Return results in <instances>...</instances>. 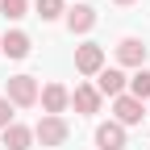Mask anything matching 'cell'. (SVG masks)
Segmentation results:
<instances>
[{
  "label": "cell",
  "instance_id": "obj_15",
  "mask_svg": "<svg viewBox=\"0 0 150 150\" xmlns=\"http://www.w3.org/2000/svg\"><path fill=\"white\" fill-rule=\"evenodd\" d=\"M67 8H63V0H38V17L42 21H59Z\"/></svg>",
  "mask_w": 150,
  "mask_h": 150
},
{
  "label": "cell",
  "instance_id": "obj_6",
  "mask_svg": "<svg viewBox=\"0 0 150 150\" xmlns=\"http://www.w3.org/2000/svg\"><path fill=\"white\" fill-rule=\"evenodd\" d=\"M100 100H104V96L96 92V83H79V88L71 92V104L79 108L83 117H92V112H100Z\"/></svg>",
  "mask_w": 150,
  "mask_h": 150
},
{
  "label": "cell",
  "instance_id": "obj_3",
  "mask_svg": "<svg viewBox=\"0 0 150 150\" xmlns=\"http://www.w3.org/2000/svg\"><path fill=\"white\" fill-rule=\"evenodd\" d=\"M67 134H71V129H67V121H63V117H42V121L33 125V138L42 142V146H63V142H67Z\"/></svg>",
  "mask_w": 150,
  "mask_h": 150
},
{
  "label": "cell",
  "instance_id": "obj_2",
  "mask_svg": "<svg viewBox=\"0 0 150 150\" xmlns=\"http://www.w3.org/2000/svg\"><path fill=\"white\" fill-rule=\"evenodd\" d=\"M75 71L79 75H100L104 71V46H96V42L75 46Z\"/></svg>",
  "mask_w": 150,
  "mask_h": 150
},
{
  "label": "cell",
  "instance_id": "obj_10",
  "mask_svg": "<svg viewBox=\"0 0 150 150\" xmlns=\"http://www.w3.org/2000/svg\"><path fill=\"white\" fill-rule=\"evenodd\" d=\"M92 25H96V8H92V4H75V8H67V29H71V33H88Z\"/></svg>",
  "mask_w": 150,
  "mask_h": 150
},
{
  "label": "cell",
  "instance_id": "obj_12",
  "mask_svg": "<svg viewBox=\"0 0 150 150\" xmlns=\"http://www.w3.org/2000/svg\"><path fill=\"white\" fill-rule=\"evenodd\" d=\"M0 54H8V59H25V54H29V33L8 29L4 38H0Z\"/></svg>",
  "mask_w": 150,
  "mask_h": 150
},
{
  "label": "cell",
  "instance_id": "obj_1",
  "mask_svg": "<svg viewBox=\"0 0 150 150\" xmlns=\"http://www.w3.org/2000/svg\"><path fill=\"white\" fill-rule=\"evenodd\" d=\"M38 79L33 75H13L8 79V100H13V108H29V104H38Z\"/></svg>",
  "mask_w": 150,
  "mask_h": 150
},
{
  "label": "cell",
  "instance_id": "obj_16",
  "mask_svg": "<svg viewBox=\"0 0 150 150\" xmlns=\"http://www.w3.org/2000/svg\"><path fill=\"white\" fill-rule=\"evenodd\" d=\"M8 125H13V100L0 96V129H8Z\"/></svg>",
  "mask_w": 150,
  "mask_h": 150
},
{
  "label": "cell",
  "instance_id": "obj_14",
  "mask_svg": "<svg viewBox=\"0 0 150 150\" xmlns=\"http://www.w3.org/2000/svg\"><path fill=\"white\" fill-rule=\"evenodd\" d=\"M29 8V0H0V17H8V21H21Z\"/></svg>",
  "mask_w": 150,
  "mask_h": 150
},
{
  "label": "cell",
  "instance_id": "obj_11",
  "mask_svg": "<svg viewBox=\"0 0 150 150\" xmlns=\"http://www.w3.org/2000/svg\"><path fill=\"white\" fill-rule=\"evenodd\" d=\"M0 146H8V150H29V146H33V129L21 125V121H13V125L4 129V138H0Z\"/></svg>",
  "mask_w": 150,
  "mask_h": 150
},
{
  "label": "cell",
  "instance_id": "obj_13",
  "mask_svg": "<svg viewBox=\"0 0 150 150\" xmlns=\"http://www.w3.org/2000/svg\"><path fill=\"white\" fill-rule=\"evenodd\" d=\"M129 96H134V100H150V71H146V67L134 71V79H129Z\"/></svg>",
  "mask_w": 150,
  "mask_h": 150
},
{
  "label": "cell",
  "instance_id": "obj_17",
  "mask_svg": "<svg viewBox=\"0 0 150 150\" xmlns=\"http://www.w3.org/2000/svg\"><path fill=\"white\" fill-rule=\"evenodd\" d=\"M112 4H134V0H112Z\"/></svg>",
  "mask_w": 150,
  "mask_h": 150
},
{
  "label": "cell",
  "instance_id": "obj_9",
  "mask_svg": "<svg viewBox=\"0 0 150 150\" xmlns=\"http://www.w3.org/2000/svg\"><path fill=\"white\" fill-rule=\"evenodd\" d=\"M112 112H117V125H138V121H142V100H134V96L125 92V96L112 100Z\"/></svg>",
  "mask_w": 150,
  "mask_h": 150
},
{
  "label": "cell",
  "instance_id": "obj_4",
  "mask_svg": "<svg viewBox=\"0 0 150 150\" xmlns=\"http://www.w3.org/2000/svg\"><path fill=\"white\" fill-rule=\"evenodd\" d=\"M125 88H129V79H125L121 67H104L96 75V92H100V96H112V100H117V96H125Z\"/></svg>",
  "mask_w": 150,
  "mask_h": 150
},
{
  "label": "cell",
  "instance_id": "obj_8",
  "mask_svg": "<svg viewBox=\"0 0 150 150\" xmlns=\"http://www.w3.org/2000/svg\"><path fill=\"white\" fill-rule=\"evenodd\" d=\"M96 146L100 150H125V125H117V121L96 125Z\"/></svg>",
  "mask_w": 150,
  "mask_h": 150
},
{
  "label": "cell",
  "instance_id": "obj_5",
  "mask_svg": "<svg viewBox=\"0 0 150 150\" xmlns=\"http://www.w3.org/2000/svg\"><path fill=\"white\" fill-rule=\"evenodd\" d=\"M38 100H42L46 117H63V108L71 104V92H67L63 83H46V88H42V96H38Z\"/></svg>",
  "mask_w": 150,
  "mask_h": 150
},
{
  "label": "cell",
  "instance_id": "obj_7",
  "mask_svg": "<svg viewBox=\"0 0 150 150\" xmlns=\"http://www.w3.org/2000/svg\"><path fill=\"white\" fill-rule=\"evenodd\" d=\"M117 63H121V67H142V63H146V42H138V38H121V42H117Z\"/></svg>",
  "mask_w": 150,
  "mask_h": 150
}]
</instances>
